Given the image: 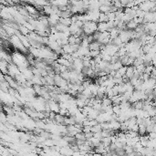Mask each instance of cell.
Segmentation results:
<instances>
[{
  "instance_id": "1",
  "label": "cell",
  "mask_w": 156,
  "mask_h": 156,
  "mask_svg": "<svg viewBox=\"0 0 156 156\" xmlns=\"http://www.w3.org/2000/svg\"><path fill=\"white\" fill-rule=\"evenodd\" d=\"M134 72H135V68L133 66H130L127 68V71H126V77L129 79L133 78V76H134Z\"/></svg>"
},
{
  "instance_id": "2",
  "label": "cell",
  "mask_w": 156,
  "mask_h": 156,
  "mask_svg": "<svg viewBox=\"0 0 156 156\" xmlns=\"http://www.w3.org/2000/svg\"><path fill=\"white\" fill-rule=\"evenodd\" d=\"M90 51L93 50H100V43L98 41H94V42L90 43V47H89Z\"/></svg>"
},
{
  "instance_id": "3",
  "label": "cell",
  "mask_w": 156,
  "mask_h": 156,
  "mask_svg": "<svg viewBox=\"0 0 156 156\" xmlns=\"http://www.w3.org/2000/svg\"><path fill=\"white\" fill-rule=\"evenodd\" d=\"M139 25L134 21V20H131L130 22H128L126 24V27H127V29L129 30H132V29H136L137 27H138Z\"/></svg>"
},
{
  "instance_id": "4",
  "label": "cell",
  "mask_w": 156,
  "mask_h": 156,
  "mask_svg": "<svg viewBox=\"0 0 156 156\" xmlns=\"http://www.w3.org/2000/svg\"><path fill=\"white\" fill-rule=\"evenodd\" d=\"M102 105L103 106H111L112 105V101L111 99H109L108 97H105L104 99H102Z\"/></svg>"
},
{
  "instance_id": "5",
  "label": "cell",
  "mask_w": 156,
  "mask_h": 156,
  "mask_svg": "<svg viewBox=\"0 0 156 156\" xmlns=\"http://www.w3.org/2000/svg\"><path fill=\"white\" fill-rule=\"evenodd\" d=\"M109 21H115L116 20V13L114 12H109L107 13Z\"/></svg>"
},
{
  "instance_id": "6",
  "label": "cell",
  "mask_w": 156,
  "mask_h": 156,
  "mask_svg": "<svg viewBox=\"0 0 156 156\" xmlns=\"http://www.w3.org/2000/svg\"><path fill=\"white\" fill-rule=\"evenodd\" d=\"M127 68H128V67H126V66H123V67H121V68H120V69H119V70H118V73H119V74H120V76H121V77H124V76L126 75V71H127Z\"/></svg>"
},
{
  "instance_id": "7",
  "label": "cell",
  "mask_w": 156,
  "mask_h": 156,
  "mask_svg": "<svg viewBox=\"0 0 156 156\" xmlns=\"http://www.w3.org/2000/svg\"><path fill=\"white\" fill-rule=\"evenodd\" d=\"M25 8L27 9V12H29V14H32V15H34V14H36V7L35 6H25Z\"/></svg>"
},
{
  "instance_id": "8",
  "label": "cell",
  "mask_w": 156,
  "mask_h": 156,
  "mask_svg": "<svg viewBox=\"0 0 156 156\" xmlns=\"http://www.w3.org/2000/svg\"><path fill=\"white\" fill-rule=\"evenodd\" d=\"M5 120H6V118H5V115H4V113H2V121H4Z\"/></svg>"
}]
</instances>
